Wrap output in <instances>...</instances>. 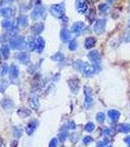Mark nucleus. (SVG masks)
<instances>
[{"label": "nucleus", "mask_w": 130, "mask_h": 147, "mask_svg": "<svg viewBox=\"0 0 130 147\" xmlns=\"http://www.w3.org/2000/svg\"><path fill=\"white\" fill-rule=\"evenodd\" d=\"M50 12L53 16L57 18H63L65 15V7L64 4H55L51 7Z\"/></svg>", "instance_id": "nucleus-1"}, {"label": "nucleus", "mask_w": 130, "mask_h": 147, "mask_svg": "<svg viewBox=\"0 0 130 147\" xmlns=\"http://www.w3.org/2000/svg\"><path fill=\"white\" fill-rule=\"evenodd\" d=\"M23 45H25V38L23 37H13L10 40V47L13 49H22Z\"/></svg>", "instance_id": "nucleus-2"}, {"label": "nucleus", "mask_w": 130, "mask_h": 147, "mask_svg": "<svg viewBox=\"0 0 130 147\" xmlns=\"http://www.w3.org/2000/svg\"><path fill=\"white\" fill-rule=\"evenodd\" d=\"M68 87H70V90L72 92V93H77L79 90V86H80V82L77 78H72L68 80Z\"/></svg>", "instance_id": "nucleus-3"}, {"label": "nucleus", "mask_w": 130, "mask_h": 147, "mask_svg": "<svg viewBox=\"0 0 130 147\" xmlns=\"http://www.w3.org/2000/svg\"><path fill=\"white\" fill-rule=\"evenodd\" d=\"M106 24H107V21L105 19H101V20H98L95 23V26H94V30L97 34H102L104 32H105L106 28Z\"/></svg>", "instance_id": "nucleus-4"}, {"label": "nucleus", "mask_w": 130, "mask_h": 147, "mask_svg": "<svg viewBox=\"0 0 130 147\" xmlns=\"http://www.w3.org/2000/svg\"><path fill=\"white\" fill-rule=\"evenodd\" d=\"M37 127H38V121L37 120L30 121V122L27 124V127H25V132H27V136H31V134L35 131V129H36Z\"/></svg>", "instance_id": "nucleus-5"}, {"label": "nucleus", "mask_w": 130, "mask_h": 147, "mask_svg": "<svg viewBox=\"0 0 130 147\" xmlns=\"http://www.w3.org/2000/svg\"><path fill=\"white\" fill-rule=\"evenodd\" d=\"M88 9V3L86 0H76V10L79 14H84Z\"/></svg>", "instance_id": "nucleus-6"}, {"label": "nucleus", "mask_w": 130, "mask_h": 147, "mask_svg": "<svg viewBox=\"0 0 130 147\" xmlns=\"http://www.w3.org/2000/svg\"><path fill=\"white\" fill-rule=\"evenodd\" d=\"M84 96H85V104L90 106L93 102V96H92V90L89 86H84Z\"/></svg>", "instance_id": "nucleus-7"}, {"label": "nucleus", "mask_w": 130, "mask_h": 147, "mask_svg": "<svg viewBox=\"0 0 130 147\" xmlns=\"http://www.w3.org/2000/svg\"><path fill=\"white\" fill-rule=\"evenodd\" d=\"M45 47V41L42 37H37V39L34 41V50L38 53H41Z\"/></svg>", "instance_id": "nucleus-8"}, {"label": "nucleus", "mask_w": 130, "mask_h": 147, "mask_svg": "<svg viewBox=\"0 0 130 147\" xmlns=\"http://www.w3.org/2000/svg\"><path fill=\"white\" fill-rule=\"evenodd\" d=\"M87 56H88L89 60H90L91 62L94 63V64H98L99 62H100V60H101V55L97 50L90 51Z\"/></svg>", "instance_id": "nucleus-9"}, {"label": "nucleus", "mask_w": 130, "mask_h": 147, "mask_svg": "<svg viewBox=\"0 0 130 147\" xmlns=\"http://www.w3.org/2000/svg\"><path fill=\"white\" fill-rule=\"evenodd\" d=\"M95 74V67L93 65H88V64H85L83 67V75L85 77L89 78L91 76H93Z\"/></svg>", "instance_id": "nucleus-10"}, {"label": "nucleus", "mask_w": 130, "mask_h": 147, "mask_svg": "<svg viewBox=\"0 0 130 147\" xmlns=\"http://www.w3.org/2000/svg\"><path fill=\"white\" fill-rule=\"evenodd\" d=\"M43 13H44L43 7L38 6V7H36V8H35L34 11H32L31 18L34 19V20H38L40 17H42V16H43Z\"/></svg>", "instance_id": "nucleus-11"}, {"label": "nucleus", "mask_w": 130, "mask_h": 147, "mask_svg": "<svg viewBox=\"0 0 130 147\" xmlns=\"http://www.w3.org/2000/svg\"><path fill=\"white\" fill-rule=\"evenodd\" d=\"M84 28V24L82 22H76L75 24H74L72 27V32H74V34H80V32L83 30Z\"/></svg>", "instance_id": "nucleus-12"}, {"label": "nucleus", "mask_w": 130, "mask_h": 147, "mask_svg": "<svg viewBox=\"0 0 130 147\" xmlns=\"http://www.w3.org/2000/svg\"><path fill=\"white\" fill-rule=\"evenodd\" d=\"M28 103H29L30 107H31L34 110H37L39 107V100H38V97L37 96H30L29 99H28Z\"/></svg>", "instance_id": "nucleus-13"}, {"label": "nucleus", "mask_w": 130, "mask_h": 147, "mask_svg": "<svg viewBox=\"0 0 130 147\" xmlns=\"http://www.w3.org/2000/svg\"><path fill=\"white\" fill-rule=\"evenodd\" d=\"M9 73H10V77L12 79H18L19 74H20V70H19V67L17 65H12L10 67V70H9Z\"/></svg>", "instance_id": "nucleus-14"}, {"label": "nucleus", "mask_w": 130, "mask_h": 147, "mask_svg": "<svg viewBox=\"0 0 130 147\" xmlns=\"http://www.w3.org/2000/svg\"><path fill=\"white\" fill-rule=\"evenodd\" d=\"M18 59L21 63L23 64H27L29 63L30 61V58H29V55L25 52H21V53L18 54Z\"/></svg>", "instance_id": "nucleus-15"}, {"label": "nucleus", "mask_w": 130, "mask_h": 147, "mask_svg": "<svg viewBox=\"0 0 130 147\" xmlns=\"http://www.w3.org/2000/svg\"><path fill=\"white\" fill-rule=\"evenodd\" d=\"M95 44H96V39L94 38V37H92V36L87 37V38L85 39V41H84V47L86 49L93 48Z\"/></svg>", "instance_id": "nucleus-16"}, {"label": "nucleus", "mask_w": 130, "mask_h": 147, "mask_svg": "<svg viewBox=\"0 0 130 147\" xmlns=\"http://www.w3.org/2000/svg\"><path fill=\"white\" fill-rule=\"evenodd\" d=\"M108 116L112 121L117 122L120 117V113H119V111H117V110H110L108 112Z\"/></svg>", "instance_id": "nucleus-17"}, {"label": "nucleus", "mask_w": 130, "mask_h": 147, "mask_svg": "<svg viewBox=\"0 0 130 147\" xmlns=\"http://www.w3.org/2000/svg\"><path fill=\"white\" fill-rule=\"evenodd\" d=\"M1 105H2V107L5 109V110H11V109L13 108V106H14V103H13V101H12L11 99L4 98L3 100H2V102H1Z\"/></svg>", "instance_id": "nucleus-18"}, {"label": "nucleus", "mask_w": 130, "mask_h": 147, "mask_svg": "<svg viewBox=\"0 0 130 147\" xmlns=\"http://www.w3.org/2000/svg\"><path fill=\"white\" fill-rule=\"evenodd\" d=\"M0 53L5 59L9 58V56H10V46L7 45V44H3L0 48Z\"/></svg>", "instance_id": "nucleus-19"}, {"label": "nucleus", "mask_w": 130, "mask_h": 147, "mask_svg": "<svg viewBox=\"0 0 130 147\" xmlns=\"http://www.w3.org/2000/svg\"><path fill=\"white\" fill-rule=\"evenodd\" d=\"M13 13H14L13 9L10 8V7H6V8H3L0 10V14L5 18L12 17V16H13Z\"/></svg>", "instance_id": "nucleus-20"}, {"label": "nucleus", "mask_w": 130, "mask_h": 147, "mask_svg": "<svg viewBox=\"0 0 130 147\" xmlns=\"http://www.w3.org/2000/svg\"><path fill=\"white\" fill-rule=\"evenodd\" d=\"M43 30H44V26H43V24H41V23L35 24V26L32 27V32H34V34L35 35H38Z\"/></svg>", "instance_id": "nucleus-21"}, {"label": "nucleus", "mask_w": 130, "mask_h": 147, "mask_svg": "<svg viewBox=\"0 0 130 147\" xmlns=\"http://www.w3.org/2000/svg\"><path fill=\"white\" fill-rule=\"evenodd\" d=\"M72 37H70V32H68V30L67 28H63L62 30H61V39L63 40V41H68V40H70Z\"/></svg>", "instance_id": "nucleus-22"}, {"label": "nucleus", "mask_w": 130, "mask_h": 147, "mask_svg": "<svg viewBox=\"0 0 130 147\" xmlns=\"http://www.w3.org/2000/svg\"><path fill=\"white\" fill-rule=\"evenodd\" d=\"M119 132H122V134H128L130 132V125L129 124H120L117 127Z\"/></svg>", "instance_id": "nucleus-23"}, {"label": "nucleus", "mask_w": 130, "mask_h": 147, "mask_svg": "<svg viewBox=\"0 0 130 147\" xmlns=\"http://www.w3.org/2000/svg\"><path fill=\"white\" fill-rule=\"evenodd\" d=\"M18 115L22 118H27L30 115V110L27 108H20L18 110Z\"/></svg>", "instance_id": "nucleus-24"}, {"label": "nucleus", "mask_w": 130, "mask_h": 147, "mask_svg": "<svg viewBox=\"0 0 130 147\" xmlns=\"http://www.w3.org/2000/svg\"><path fill=\"white\" fill-rule=\"evenodd\" d=\"M51 59L53 61H56V62H61L64 59V54L61 53V52H57V53H55L51 57Z\"/></svg>", "instance_id": "nucleus-25"}, {"label": "nucleus", "mask_w": 130, "mask_h": 147, "mask_svg": "<svg viewBox=\"0 0 130 147\" xmlns=\"http://www.w3.org/2000/svg\"><path fill=\"white\" fill-rule=\"evenodd\" d=\"M85 63H83L82 61L80 60H77L75 61V62L74 63V69L76 71H80V70H83V67H84Z\"/></svg>", "instance_id": "nucleus-26"}, {"label": "nucleus", "mask_w": 130, "mask_h": 147, "mask_svg": "<svg viewBox=\"0 0 130 147\" xmlns=\"http://www.w3.org/2000/svg\"><path fill=\"white\" fill-rule=\"evenodd\" d=\"M105 119H106V115L104 114L103 112H99L98 114L96 115V120L98 123H100V124H103L104 122H105Z\"/></svg>", "instance_id": "nucleus-27"}, {"label": "nucleus", "mask_w": 130, "mask_h": 147, "mask_svg": "<svg viewBox=\"0 0 130 147\" xmlns=\"http://www.w3.org/2000/svg\"><path fill=\"white\" fill-rule=\"evenodd\" d=\"M22 129L19 127H13V136L16 137V138H19V137H21V136H22Z\"/></svg>", "instance_id": "nucleus-28"}, {"label": "nucleus", "mask_w": 130, "mask_h": 147, "mask_svg": "<svg viewBox=\"0 0 130 147\" xmlns=\"http://www.w3.org/2000/svg\"><path fill=\"white\" fill-rule=\"evenodd\" d=\"M9 70H10V69H9V66L7 65V64H3L1 69H0V75H1L2 77H4V76L7 75V73L9 72Z\"/></svg>", "instance_id": "nucleus-29"}, {"label": "nucleus", "mask_w": 130, "mask_h": 147, "mask_svg": "<svg viewBox=\"0 0 130 147\" xmlns=\"http://www.w3.org/2000/svg\"><path fill=\"white\" fill-rule=\"evenodd\" d=\"M68 134L67 129H63L62 131L59 134V139H60L61 141H65L66 139L68 138Z\"/></svg>", "instance_id": "nucleus-30"}, {"label": "nucleus", "mask_w": 130, "mask_h": 147, "mask_svg": "<svg viewBox=\"0 0 130 147\" xmlns=\"http://www.w3.org/2000/svg\"><path fill=\"white\" fill-rule=\"evenodd\" d=\"M2 28H5V30H11L12 28V22L10 20H8V19L4 20L3 22H2Z\"/></svg>", "instance_id": "nucleus-31"}, {"label": "nucleus", "mask_w": 130, "mask_h": 147, "mask_svg": "<svg viewBox=\"0 0 130 147\" xmlns=\"http://www.w3.org/2000/svg\"><path fill=\"white\" fill-rule=\"evenodd\" d=\"M85 130L86 131H88V132H92L94 129H95V125L93 124L92 122H89V123H87L86 125H85Z\"/></svg>", "instance_id": "nucleus-32"}, {"label": "nucleus", "mask_w": 130, "mask_h": 147, "mask_svg": "<svg viewBox=\"0 0 130 147\" xmlns=\"http://www.w3.org/2000/svg\"><path fill=\"white\" fill-rule=\"evenodd\" d=\"M19 25H20L21 27H25V26L27 25V19L25 16L20 17V19H19Z\"/></svg>", "instance_id": "nucleus-33"}, {"label": "nucleus", "mask_w": 130, "mask_h": 147, "mask_svg": "<svg viewBox=\"0 0 130 147\" xmlns=\"http://www.w3.org/2000/svg\"><path fill=\"white\" fill-rule=\"evenodd\" d=\"M76 48H77V42L75 40H70L68 42V49L72 51H74Z\"/></svg>", "instance_id": "nucleus-34"}, {"label": "nucleus", "mask_w": 130, "mask_h": 147, "mask_svg": "<svg viewBox=\"0 0 130 147\" xmlns=\"http://www.w3.org/2000/svg\"><path fill=\"white\" fill-rule=\"evenodd\" d=\"M8 86V82L5 80H0V92H4Z\"/></svg>", "instance_id": "nucleus-35"}, {"label": "nucleus", "mask_w": 130, "mask_h": 147, "mask_svg": "<svg viewBox=\"0 0 130 147\" xmlns=\"http://www.w3.org/2000/svg\"><path fill=\"white\" fill-rule=\"evenodd\" d=\"M108 143H109V139L108 138H105V139H103V140L99 141L98 143H97V146L96 147H107Z\"/></svg>", "instance_id": "nucleus-36"}, {"label": "nucleus", "mask_w": 130, "mask_h": 147, "mask_svg": "<svg viewBox=\"0 0 130 147\" xmlns=\"http://www.w3.org/2000/svg\"><path fill=\"white\" fill-rule=\"evenodd\" d=\"M99 10L102 12V13H106V12L109 10V5L108 4H101V5L99 6Z\"/></svg>", "instance_id": "nucleus-37"}, {"label": "nucleus", "mask_w": 130, "mask_h": 147, "mask_svg": "<svg viewBox=\"0 0 130 147\" xmlns=\"http://www.w3.org/2000/svg\"><path fill=\"white\" fill-rule=\"evenodd\" d=\"M66 127H67L68 129H75V124H74V122L70 121V122H68V124Z\"/></svg>", "instance_id": "nucleus-38"}, {"label": "nucleus", "mask_w": 130, "mask_h": 147, "mask_svg": "<svg viewBox=\"0 0 130 147\" xmlns=\"http://www.w3.org/2000/svg\"><path fill=\"white\" fill-rule=\"evenodd\" d=\"M92 140H93V138H92L91 136H85L83 138V143L85 144V145H87V144H89L90 142H92Z\"/></svg>", "instance_id": "nucleus-39"}, {"label": "nucleus", "mask_w": 130, "mask_h": 147, "mask_svg": "<svg viewBox=\"0 0 130 147\" xmlns=\"http://www.w3.org/2000/svg\"><path fill=\"white\" fill-rule=\"evenodd\" d=\"M58 145V139L57 138H53L49 143V147H57Z\"/></svg>", "instance_id": "nucleus-40"}, {"label": "nucleus", "mask_w": 130, "mask_h": 147, "mask_svg": "<svg viewBox=\"0 0 130 147\" xmlns=\"http://www.w3.org/2000/svg\"><path fill=\"white\" fill-rule=\"evenodd\" d=\"M112 134V129H109V127H104L103 129V134H105V136H110V134Z\"/></svg>", "instance_id": "nucleus-41"}, {"label": "nucleus", "mask_w": 130, "mask_h": 147, "mask_svg": "<svg viewBox=\"0 0 130 147\" xmlns=\"http://www.w3.org/2000/svg\"><path fill=\"white\" fill-rule=\"evenodd\" d=\"M124 142L128 144V147H130V136H127L124 138Z\"/></svg>", "instance_id": "nucleus-42"}, {"label": "nucleus", "mask_w": 130, "mask_h": 147, "mask_svg": "<svg viewBox=\"0 0 130 147\" xmlns=\"http://www.w3.org/2000/svg\"><path fill=\"white\" fill-rule=\"evenodd\" d=\"M125 36H126V37H125V41H130V34H125Z\"/></svg>", "instance_id": "nucleus-43"}, {"label": "nucleus", "mask_w": 130, "mask_h": 147, "mask_svg": "<svg viewBox=\"0 0 130 147\" xmlns=\"http://www.w3.org/2000/svg\"><path fill=\"white\" fill-rule=\"evenodd\" d=\"M107 1H108V3L112 4V3H113V1H115V0H107Z\"/></svg>", "instance_id": "nucleus-44"}, {"label": "nucleus", "mask_w": 130, "mask_h": 147, "mask_svg": "<svg viewBox=\"0 0 130 147\" xmlns=\"http://www.w3.org/2000/svg\"><path fill=\"white\" fill-rule=\"evenodd\" d=\"M1 60H2V56H1V53H0V63H1Z\"/></svg>", "instance_id": "nucleus-45"}, {"label": "nucleus", "mask_w": 130, "mask_h": 147, "mask_svg": "<svg viewBox=\"0 0 130 147\" xmlns=\"http://www.w3.org/2000/svg\"><path fill=\"white\" fill-rule=\"evenodd\" d=\"M129 28H130V21H129Z\"/></svg>", "instance_id": "nucleus-46"}, {"label": "nucleus", "mask_w": 130, "mask_h": 147, "mask_svg": "<svg viewBox=\"0 0 130 147\" xmlns=\"http://www.w3.org/2000/svg\"><path fill=\"white\" fill-rule=\"evenodd\" d=\"M107 147H113V146H107Z\"/></svg>", "instance_id": "nucleus-47"}]
</instances>
